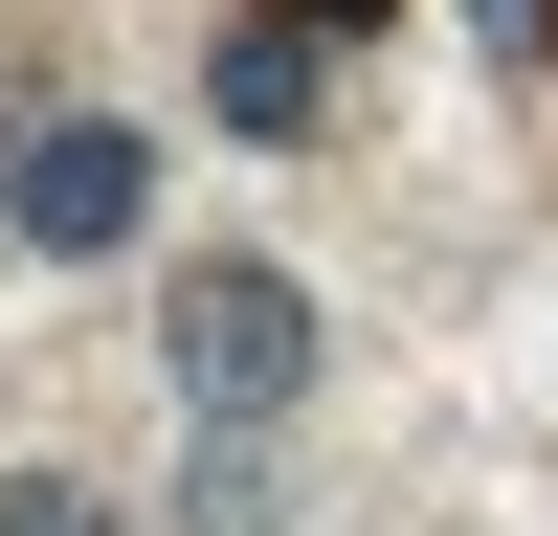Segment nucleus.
Listing matches in <instances>:
<instances>
[{
    "instance_id": "obj_2",
    "label": "nucleus",
    "mask_w": 558,
    "mask_h": 536,
    "mask_svg": "<svg viewBox=\"0 0 558 536\" xmlns=\"http://www.w3.org/2000/svg\"><path fill=\"white\" fill-rule=\"evenodd\" d=\"M0 223H23L45 268H89V246H134V223H157V157H134L112 112H45L23 157H0Z\"/></svg>"
},
{
    "instance_id": "obj_6",
    "label": "nucleus",
    "mask_w": 558,
    "mask_h": 536,
    "mask_svg": "<svg viewBox=\"0 0 558 536\" xmlns=\"http://www.w3.org/2000/svg\"><path fill=\"white\" fill-rule=\"evenodd\" d=\"M268 23H313V45H336V23H402V0H268Z\"/></svg>"
},
{
    "instance_id": "obj_1",
    "label": "nucleus",
    "mask_w": 558,
    "mask_h": 536,
    "mask_svg": "<svg viewBox=\"0 0 558 536\" xmlns=\"http://www.w3.org/2000/svg\"><path fill=\"white\" fill-rule=\"evenodd\" d=\"M157 357H179V402H202V425H268V402L313 380V291H291L268 246H223V268H179Z\"/></svg>"
},
{
    "instance_id": "obj_3",
    "label": "nucleus",
    "mask_w": 558,
    "mask_h": 536,
    "mask_svg": "<svg viewBox=\"0 0 558 536\" xmlns=\"http://www.w3.org/2000/svg\"><path fill=\"white\" fill-rule=\"evenodd\" d=\"M223 134H313V89H336V45H313V23H223Z\"/></svg>"
},
{
    "instance_id": "obj_5",
    "label": "nucleus",
    "mask_w": 558,
    "mask_h": 536,
    "mask_svg": "<svg viewBox=\"0 0 558 536\" xmlns=\"http://www.w3.org/2000/svg\"><path fill=\"white\" fill-rule=\"evenodd\" d=\"M0 536H112V514H89L68 470H23V491H0Z\"/></svg>"
},
{
    "instance_id": "obj_4",
    "label": "nucleus",
    "mask_w": 558,
    "mask_h": 536,
    "mask_svg": "<svg viewBox=\"0 0 558 536\" xmlns=\"http://www.w3.org/2000/svg\"><path fill=\"white\" fill-rule=\"evenodd\" d=\"M179 536H268V447L202 425V491H179Z\"/></svg>"
},
{
    "instance_id": "obj_7",
    "label": "nucleus",
    "mask_w": 558,
    "mask_h": 536,
    "mask_svg": "<svg viewBox=\"0 0 558 536\" xmlns=\"http://www.w3.org/2000/svg\"><path fill=\"white\" fill-rule=\"evenodd\" d=\"M470 23H492V45H558V0H470Z\"/></svg>"
}]
</instances>
